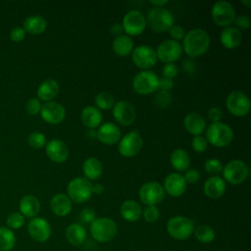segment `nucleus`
Segmentation results:
<instances>
[{
	"instance_id": "f257e3e1",
	"label": "nucleus",
	"mask_w": 251,
	"mask_h": 251,
	"mask_svg": "<svg viewBox=\"0 0 251 251\" xmlns=\"http://www.w3.org/2000/svg\"><path fill=\"white\" fill-rule=\"evenodd\" d=\"M182 48L190 58H196L203 55L210 46L209 34L201 28L189 30L183 37Z\"/></svg>"
},
{
	"instance_id": "f03ea898",
	"label": "nucleus",
	"mask_w": 251,
	"mask_h": 251,
	"mask_svg": "<svg viewBox=\"0 0 251 251\" xmlns=\"http://www.w3.org/2000/svg\"><path fill=\"white\" fill-rule=\"evenodd\" d=\"M146 19V25L155 32H165L174 25L173 14L164 7H153L148 13Z\"/></svg>"
},
{
	"instance_id": "7ed1b4c3",
	"label": "nucleus",
	"mask_w": 251,
	"mask_h": 251,
	"mask_svg": "<svg viewBox=\"0 0 251 251\" xmlns=\"http://www.w3.org/2000/svg\"><path fill=\"white\" fill-rule=\"evenodd\" d=\"M205 138L208 143L215 147H225L232 141L233 131L225 123H212L206 130Z\"/></svg>"
},
{
	"instance_id": "20e7f679",
	"label": "nucleus",
	"mask_w": 251,
	"mask_h": 251,
	"mask_svg": "<svg viewBox=\"0 0 251 251\" xmlns=\"http://www.w3.org/2000/svg\"><path fill=\"white\" fill-rule=\"evenodd\" d=\"M92 237L98 242H108L114 239L117 234L118 227L116 223L110 218H97L89 227Z\"/></svg>"
},
{
	"instance_id": "39448f33",
	"label": "nucleus",
	"mask_w": 251,
	"mask_h": 251,
	"mask_svg": "<svg viewBox=\"0 0 251 251\" xmlns=\"http://www.w3.org/2000/svg\"><path fill=\"white\" fill-rule=\"evenodd\" d=\"M68 197L71 201L75 203H84L92 195V184L90 180L85 177H75L73 178L67 187Z\"/></svg>"
},
{
	"instance_id": "423d86ee",
	"label": "nucleus",
	"mask_w": 251,
	"mask_h": 251,
	"mask_svg": "<svg viewBox=\"0 0 251 251\" xmlns=\"http://www.w3.org/2000/svg\"><path fill=\"white\" fill-rule=\"evenodd\" d=\"M167 230L173 238L176 240H185L193 233L194 224L186 217L176 216L168 221Z\"/></svg>"
},
{
	"instance_id": "0eeeda50",
	"label": "nucleus",
	"mask_w": 251,
	"mask_h": 251,
	"mask_svg": "<svg viewBox=\"0 0 251 251\" xmlns=\"http://www.w3.org/2000/svg\"><path fill=\"white\" fill-rule=\"evenodd\" d=\"M159 77L152 71H141L133 77L132 87L134 91L141 95H147L158 89Z\"/></svg>"
},
{
	"instance_id": "6e6552de",
	"label": "nucleus",
	"mask_w": 251,
	"mask_h": 251,
	"mask_svg": "<svg viewBox=\"0 0 251 251\" xmlns=\"http://www.w3.org/2000/svg\"><path fill=\"white\" fill-rule=\"evenodd\" d=\"M226 106L228 112L233 116L243 117L249 113L251 103L245 93L239 90H233L227 95Z\"/></svg>"
},
{
	"instance_id": "1a4fd4ad",
	"label": "nucleus",
	"mask_w": 251,
	"mask_h": 251,
	"mask_svg": "<svg viewBox=\"0 0 251 251\" xmlns=\"http://www.w3.org/2000/svg\"><path fill=\"white\" fill-rule=\"evenodd\" d=\"M249 169L246 163L241 160H232L228 162L223 169L225 180L231 184H240L247 178Z\"/></svg>"
},
{
	"instance_id": "9d476101",
	"label": "nucleus",
	"mask_w": 251,
	"mask_h": 251,
	"mask_svg": "<svg viewBox=\"0 0 251 251\" xmlns=\"http://www.w3.org/2000/svg\"><path fill=\"white\" fill-rule=\"evenodd\" d=\"M212 19L219 26H229L235 19L233 6L227 1H219L212 7Z\"/></svg>"
},
{
	"instance_id": "9b49d317",
	"label": "nucleus",
	"mask_w": 251,
	"mask_h": 251,
	"mask_svg": "<svg viewBox=\"0 0 251 251\" xmlns=\"http://www.w3.org/2000/svg\"><path fill=\"white\" fill-rule=\"evenodd\" d=\"M139 199L146 206H156L165 198L164 187L155 181L144 183L139 189Z\"/></svg>"
},
{
	"instance_id": "f8f14e48",
	"label": "nucleus",
	"mask_w": 251,
	"mask_h": 251,
	"mask_svg": "<svg viewBox=\"0 0 251 251\" xmlns=\"http://www.w3.org/2000/svg\"><path fill=\"white\" fill-rule=\"evenodd\" d=\"M133 64L142 70H148L155 66L157 62L156 51L148 45H139L131 52Z\"/></svg>"
},
{
	"instance_id": "ddd939ff",
	"label": "nucleus",
	"mask_w": 251,
	"mask_h": 251,
	"mask_svg": "<svg viewBox=\"0 0 251 251\" xmlns=\"http://www.w3.org/2000/svg\"><path fill=\"white\" fill-rule=\"evenodd\" d=\"M123 28L128 35H139L146 27V19L139 11L132 10L127 12L123 19Z\"/></svg>"
},
{
	"instance_id": "4468645a",
	"label": "nucleus",
	"mask_w": 251,
	"mask_h": 251,
	"mask_svg": "<svg viewBox=\"0 0 251 251\" xmlns=\"http://www.w3.org/2000/svg\"><path fill=\"white\" fill-rule=\"evenodd\" d=\"M143 146V140L139 133L136 131H130L126 133L119 141V152L126 158H130L136 155Z\"/></svg>"
},
{
	"instance_id": "2eb2a0df",
	"label": "nucleus",
	"mask_w": 251,
	"mask_h": 251,
	"mask_svg": "<svg viewBox=\"0 0 251 251\" xmlns=\"http://www.w3.org/2000/svg\"><path fill=\"white\" fill-rule=\"evenodd\" d=\"M182 52V47L178 41L168 39L163 41L157 47L156 55L157 59L161 60L164 63H174L175 61L180 58Z\"/></svg>"
},
{
	"instance_id": "dca6fc26",
	"label": "nucleus",
	"mask_w": 251,
	"mask_h": 251,
	"mask_svg": "<svg viewBox=\"0 0 251 251\" xmlns=\"http://www.w3.org/2000/svg\"><path fill=\"white\" fill-rule=\"evenodd\" d=\"M113 116L120 125L128 126L135 121L136 113L134 106L130 102L126 100H121L114 104Z\"/></svg>"
},
{
	"instance_id": "f3484780",
	"label": "nucleus",
	"mask_w": 251,
	"mask_h": 251,
	"mask_svg": "<svg viewBox=\"0 0 251 251\" xmlns=\"http://www.w3.org/2000/svg\"><path fill=\"white\" fill-rule=\"evenodd\" d=\"M39 113L42 120L51 125H58L62 123L66 117L65 108L54 101L43 103Z\"/></svg>"
},
{
	"instance_id": "a211bd4d",
	"label": "nucleus",
	"mask_w": 251,
	"mask_h": 251,
	"mask_svg": "<svg viewBox=\"0 0 251 251\" xmlns=\"http://www.w3.org/2000/svg\"><path fill=\"white\" fill-rule=\"evenodd\" d=\"M27 231L30 237L37 242H45L51 235V226L43 218H33L27 226Z\"/></svg>"
},
{
	"instance_id": "6ab92c4d",
	"label": "nucleus",
	"mask_w": 251,
	"mask_h": 251,
	"mask_svg": "<svg viewBox=\"0 0 251 251\" xmlns=\"http://www.w3.org/2000/svg\"><path fill=\"white\" fill-rule=\"evenodd\" d=\"M46 154L52 162L60 164L68 159L69 149L63 140L54 138L47 142Z\"/></svg>"
},
{
	"instance_id": "aec40b11",
	"label": "nucleus",
	"mask_w": 251,
	"mask_h": 251,
	"mask_svg": "<svg viewBox=\"0 0 251 251\" xmlns=\"http://www.w3.org/2000/svg\"><path fill=\"white\" fill-rule=\"evenodd\" d=\"M121 129L113 123H105L100 125L96 131V138L107 145L116 144L121 138Z\"/></svg>"
},
{
	"instance_id": "412c9836",
	"label": "nucleus",
	"mask_w": 251,
	"mask_h": 251,
	"mask_svg": "<svg viewBox=\"0 0 251 251\" xmlns=\"http://www.w3.org/2000/svg\"><path fill=\"white\" fill-rule=\"evenodd\" d=\"M186 182L178 173H172L167 176L164 181V190L173 197H178L184 193Z\"/></svg>"
},
{
	"instance_id": "4be33fe9",
	"label": "nucleus",
	"mask_w": 251,
	"mask_h": 251,
	"mask_svg": "<svg viewBox=\"0 0 251 251\" xmlns=\"http://www.w3.org/2000/svg\"><path fill=\"white\" fill-rule=\"evenodd\" d=\"M204 193L211 199H218L226 191V181L219 176H212L208 177L203 185Z\"/></svg>"
},
{
	"instance_id": "5701e85b",
	"label": "nucleus",
	"mask_w": 251,
	"mask_h": 251,
	"mask_svg": "<svg viewBox=\"0 0 251 251\" xmlns=\"http://www.w3.org/2000/svg\"><path fill=\"white\" fill-rule=\"evenodd\" d=\"M50 207L53 212L58 217H65L72 211V201L68 195L64 193H58L51 198Z\"/></svg>"
},
{
	"instance_id": "b1692460",
	"label": "nucleus",
	"mask_w": 251,
	"mask_h": 251,
	"mask_svg": "<svg viewBox=\"0 0 251 251\" xmlns=\"http://www.w3.org/2000/svg\"><path fill=\"white\" fill-rule=\"evenodd\" d=\"M220 39L225 48L235 49L242 41V34L235 26H226L222 30Z\"/></svg>"
},
{
	"instance_id": "393cba45",
	"label": "nucleus",
	"mask_w": 251,
	"mask_h": 251,
	"mask_svg": "<svg viewBox=\"0 0 251 251\" xmlns=\"http://www.w3.org/2000/svg\"><path fill=\"white\" fill-rule=\"evenodd\" d=\"M183 124L186 131L194 136L201 135L206 128V121L200 114L197 113H190L186 115Z\"/></svg>"
},
{
	"instance_id": "a878e982",
	"label": "nucleus",
	"mask_w": 251,
	"mask_h": 251,
	"mask_svg": "<svg viewBox=\"0 0 251 251\" xmlns=\"http://www.w3.org/2000/svg\"><path fill=\"white\" fill-rule=\"evenodd\" d=\"M19 209L23 216L33 218L40 211V202L34 195L27 194L20 200Z\"/></svg>"
},
{
	"instance_id": "bb28decb",
	"label": "nucleus",
	"mask_w": 251,
	"mask_h": 251,
	"mask_svg": "<svg viewBox=\"0 0 251 251\" xmlns=\"http://www.w3.org/2000/svg\"><path fill=\"white\" fill-rule=\"evenodd\" d=\"M81 122L90 129H94L100 126L102 123V114L99 109L94 106H86L81 111Z\"/></svg>"
},
{
	"instance_id": "cd10ccee",
	"label": "nucleus",
	"mask_w": 251,
	"mask_h": 251,
	"mask_svg": "<svg viewBox=\"0 0 251 251\" xmlns=\"http://www.w3.org/2000/svg\"><path fill=\"white\" fill-rule=\"evenodd\" d=\"M59 83L52 78H48L42 81L38 86L37 96L39 100L49 102L57 96V94L59 93Z\"/></svg>"
},
{
	"instance_id": "c85d7f7f",
	"label": "nucleus",
	"mask_w": 251,
	"mask_h": 251,
	"mask_svg": "<svg viewBox=\"0 0 251 251\" xmlns=\"http://www.w3.org/2000/svg\"><path fill=\"white\" fill-rule=\"evenodd\" d=\"M102 164L95 157L87 158L82 164V172L88 180L98 179L102 175Z\"/></svg>"
},
{
	"instance_id": "c756f323",
	"label": "nucleus",
	"mask_w": 251,
	"mask_h": 251,
	"mask_svg": "<svg viewBox=\"0 0 251 251\" xmlns=\"http://www.w3.org/2000/svg\"><path fill=\"white\" fill-rule=\"evenodd\" d=\"M66 238L74 246L81 245L86 239V230L79 224H72L66 229Z\"/></svg>"
},
{
	"instance_id": "7c9ffc66",
	"label": "nucleus",
	"mask_w": 251,
	"mask_h": 251,
	"mask_svg": "<svg viewBox=\"0 0 251 251\" xmlns=\"http://www.w3.org/2000/svg\"><path fill=\"white\" fill-rule=\"evenodd\" d=\"M142 210L140 205L133 200H126L121 206V215L127 222H136L140 219Z\"/></svg>"
},
{
	"instance_id": "2f4dec72",
	"label": "nucleus",
	"mask_w": 251,
	"mask_h": 251,
	"mask_svg": "<svg viewBox=\"0 0 251 251\" xmlns=\"http://www.w3.org/2000/svg\"><path fill=\"white\" fill-rule=\"evenodd\" d=\"M47 27V23L45 19L41 16L34 15L27 17L24 22V29L25 32L31 34H41L45 31Z\"/></svg>"
},
{
	"instance_id": "473e14b6",
	"label": "nucleus",
	"mask_w": 251,
	"mask_h": 251,
	"mask_svg": "<svg viewBox=\"0 0 251 251\" xmlns=\"http://www.w3.org/2000/svg\"><path fill=\"white\" fill-rule=\"evenodd\" d=\"M133 45V40L128 35L121 34L114 39L113 50L118 56L126 57L132 52Z\"/></svg>"
},
{
	"instance_id": "72a5a7b5",
	"label": "nucleus",
	"mask_w": 251,
	"mask_h": 251,
	"mask_svg": "<svg viewBox=\"0 0 251 251\" xmlns=\"http://www.w3.org/2000/svg\"><path fill=\"white\" fill-rule=\"evenodd\" d=\"M171 165L178 172H185L190 166V157L188 153L181 148H177L171 154Z\"/></svg>"
},
{
	"instance_id": "f704fd0d",
	"label": "nucleus",
	"mask_w": 251,
	"mask_h": 251,
	"mask_svg": "<svg viewBox=\"0 0 251 251\" xmlns=\"http://www.w3.org/2000/svg\"><path fill=\"white\" fill-rule=\"evenodd\" d=\"M16 236L12 229L0 226V251H10L14 248Z\"/></svg>"
},
{
	"instance_id": "c9c22d12",
	"label": "nucleus",
	"mask_w": 251,
	"mask_h": 251,
	"mask_svg": "<svg viewBox=\"0 0 251 251\" xmlns=\"http://www.w3.org/2000/svg\"><path fill=\"white\" fill-rule=\"evenodd\" d=\"M196 239L202 243H210L215 239V230L208 225H200L193 230Z\"/></svg>"
},
{
	"instance_id": "e433bc0d",
	"label": "nucleus",
	"mask_w": 251,
	"mask_h": 251,
	"mask_svg": "<svg viewBox=\"0 0 251 251\" xmlns=\"http://www.w3.org/2000/svg\"><path fill=\"white\" fill-rule=\"evenodd\" d=\"M95 104L97 106V109L109 110V109L113 108V106L115 104V100H114V97L112 96V94H110L108 92H100L95 97Z\"/></svg>"
},
{
	"instance_id": "4c0bfd02",
	"label": "nucleus",
	"mask_w": 251,
	"mask_h": 251,
	"mask_svg": "<svg viewBox=\"0 0 251 251\" xmlns=\"http://www.w3.org/2000/svg\"><path fill=\"white\" fill-rule=\"evenodd\" d=\"M27 142L31 148L40 149L46 144V137L39 131H33L28 135Z\"/></svg>"
},
{
	"instance_id": "58836bf2",
	"label": "nucleus",
	"mask_w": 251,
	"mask_h": 251,
	"mask_svg": "<svg viewBox=\"0 0 251 251\" xmlns=\"http://www.w3.org/2000/svg\"><path fill=\"white\" fill-rule=\"evenodd\" d=\"M204 169L207 172V174L211 176H218L220 173L223 172V164L218 159H209L205 162Z\"/></svg>"
},
{
	"instance_id": "ea45409f",
	"label": "nucleus",
	"mask_w": 251,
	"mask_h": 251,
	"mask_svg": "<svg viewBox=\"0 0 251 251\" xmlns=\"http://www.w3.org/2000/svg\"><path fill=\"white\" fill-rule=\"evenodd\" d=\"M7 226L10 227V229H18L22 227L25 224V217L19 213V212H14L11 213L6 220Z\"/></svg>"
},
{
	"instance_id": "a19ab883",
	"label": "nucleus",
	"mask_w": 251,
	"mask_h": 251,
	"mask_svg": "<svg viewBox=\"0 0 251 251\" xmlns=\"http://www.w3.org/2000/svg\"><path fill=\"white\" fill-rule=\"evenodd\" d=\"M142 216L147 223H155L160 217V212L157 206H146L142 211Z\"/></svg>"
},
{
	"instance_id": "79ce46f5",
	"label": "nucleus",
	"mask_w": 251,
	"mask_h": 251,
	"mask_svg": "<svg viewBox=\"0 0 251 251\" xmlns=\"http://www.w3.org/2000/svg\"><path fill=\"white\" fill-rule=\"evenodd\" d=\"M41 103L38 98H29L25 103V111L31 116H35L40 112Z\"/></svg>"
},
{
	"instance_id": "37998d69",
	"label": "nucleus",
	"mask_w": 251,
	"mask_h": 251,
	"mask_svg": "<svg viewBox=\"0 0 251 251\" xmlns=\"http://www.w3.org/2000/svg\"><path fill=\"white\" fill-rule=\"evenodd\" d=\"M155 102L160 107H168L172 102V96L169 91L160 90L155 96Z\"/></svg>"
},
{
	"instance_id": "c03bdc74",
	"label": "nucleus",
	"mask_w": 251,
	"mask_h": 251,
	"mask_svg": "<svg viewBox=\"0 0 251 251\" xmlns=\"http://www.w3.org/2000/svg\"><path fill=\"white\" fill-rule=\"evenodd\" d=\"M191 145H192V148H193L194 151L202 153V152H205L207 150L208 142H207L206 138L203 137L202 135H197V136L193 137Z\"/></svg>"
},
{
	"instance_id": "a18cd8bd",
	"label": "nucleus",
	"mask_w": 251,
	"mask_h": 251,
	"mask_svg": "<svg viewBox=\"0 0 251 251\" xmlns=\"http://www.w3.org/2000/svg\"><path fill=\"white\" fill-rule=\"evenodd\" d=\"M178 73V69H177V66L174 63H169V64H165L163 69H162V74H163V76L164 77H167V78H171L173 79L174 77L176 76Z\"/></svg>"
},
{
	"instance_id": "49530a36",
	"label": "nucleus",
	"mask_w": 251,
	"mask_h": 251,
	"mask_svg": "<svg viewBox=\"0 0 251 251\" xmlns=\"http://www.w3.org/2000/svg\"><path fill=\"white\" fill-rule=\"evenodd\" d=\"M79 218L83 224H91L96 219V214L93 209L87 207V208H83L80 211Z\"/></svg>"
},
{
	"instance_id": "de8ad7c7",
	"label": "nucleus",
	"mask_w": 251,
	"mask_h": 251,
	"mask_svg": "<svg viewBox=\"0 0 251 251\" xmlns=\"http://www.w3.org/2000/svg\"><path fill=\"white\" fill-rule=\"evenodd\" d=\"M25 30L23 28V27H20V26H16L14 28L11 29L10 31V39L14 42H21L25 39Z\"/></svg>"
},
{
	"instance_id": "09e8293b",
	"label": "nucleus",
	"mask_w": 251,
	"mask_h": 251,
	"mask_svg": "<svg viewBox=\"0 0 251 251\" xmlns=\"http://www.w3.org/2000/svg\"><path fill=\"white\" fill-rule=\"evenodd\" d=\"M183 178H184L186 183L187 182L191 183V184L197 183L199 181V179H200V173H199V171H197L195 169L186 170L185 174L183 176Z\"/></svg>"
},
{
	"instance_id": "8fccbe9b",
	"label": "nucleus",
	"mask_w": 251,
	"mask_h": 251,
	"mask_svg": "<svg viewBox=\"0 0 251 251\" xmlns=\"http://www.w3.org/2000/svg\"><path fill=\"white\" fill-rule=\"evenodd\" d=\"M207 116L212 123H219L223 118V111L219 107H212L208 110Z\"/></svg>"
},
{
	"instance_id": "3c124183",
	"label": "nucleus",
	"mask_w": 251,
	"mask_h": 251,
	"mask_svg": "<svg viewBox=\"0 0 251 251\" xmlns=\"http://www.w3.org/2000/svg\"><path fill=\"white\" fill-rule=\"evenodd\" d=\"M236 25V28H242V29H246L250 26V19L248 16L246 15H239L237 17H235L234 22H233Z\"/></svg>"
},
{
	"instance_id": "603ef678",
	"label": "nucleus",
	"mask_w": 251,
	"mask_h": 251,
	"mask_svg": "<svg viewBox=\"0 0 251 251\" xmlns=\"http://www.w3.org/2000/svg\"><path fill=\"white\" fill-rule=\"evenodd\" d=\"M169 32H170V35L172 36V38H174L173 40H176V41L183 39V37L185 35L183 27H181L179 25H173L169 29Z\"/></svg>"
},
{
	"instance_id": "864d4df0",
	"label": "nucleus",
	"mask_w": 251,
	"mask_h": 251,
	"mask_svg": "<svg viewBox=\"0 0 251 251\" xmlns=\"http://www.w3.org/2000/svg\"><path fill=\"white\" fill-rule=\"evenodd\" d=\"M174 87V81L171 78H167V77H162L159 78V84H158V88L160 90L163 91H169Z\"/></svg>"
},
{
	"instance_id": "5fc2aeb1",
	"label": "nucleus",
	"mask_w": 251,
	"mask_h": 251,
	"mask_svg": "<svg viewBox=\"0 0 251 251\" xmlns=\"http://www.w3.org/2000/svg\"><path fill=\"white\" fill-rule=\"evenodd\" d=\"M182 69L185 73L187 74H192L196 71V66L194 64V62L192 60H189V59H186L183 61L182 63Z\"/></svg>"
},
{
	"instance_id": "6e6d98bb",
	"label": "nucleus",
	"mask_w": 251,
	"mask_h": 251,
	"mask_svg": "<svg viewBox=\"0 0 251 251\" xmlns=\"http://www.w3.org/2000/svg\"><path fill=\"white\" fill-rule=\"evenodd\" d=\"M110 31L111 33L119 36L122 34V32L124 31V28H123V25L121 24H115L113 25L111 27H110Z\"/></svg>"
},
{
	"instance_id": "4d7b16f0",
	"label": "nucleus",
	"mask_w": 251,
	"mask_h": 251,
	"mask_svg": "<svg viewBox=\"0 0 251 251\" xmlns=\"http://www.w3.org/2000/svg\"><path fill=\"white\" fill-rule=\"evenodd\" d=\"M104 190V186L100 183H95V184H92V193H95V194H101Z\"/></svg>"
},
{
	"instance_id": "13d9d810",
	"label": "nucleus",
	"mask_w": 251,
	"mask_h": 251,
	"mask_svg": "<svg viewBox=\"0 0 251 251\" xmlns=\"http://www.w3.org/2000/svg\"><path fill=\"white\" fill-rule=\"evenodd\" d=\"M150 4L154 5V7H163L165 6L166 4L169 3L168 0H162V1H149Z\"/></svg>"
},
{
	"instance_id": "bf43d9fd",
	"label": "nucleus",
	"mask_w": 251,
	"mask_h": 251,
	"mask_svg": "<svg viewBox=\"0 0 251 251\" xmlns=\"http://www.w3.org/2000/svg\"><path fill=\"white\" fill-rule=\"evenodd\" d=\"M241 4L245 5L247 8H249L251 6V0H242Z\"/></svg>"
}]
</instances>
